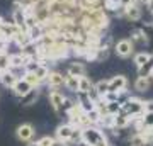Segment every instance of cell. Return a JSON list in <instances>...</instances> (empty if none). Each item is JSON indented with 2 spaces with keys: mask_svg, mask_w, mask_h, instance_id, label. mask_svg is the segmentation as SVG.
<instances>
[{
  "mask_svg": "<svg viewBox=\"0 0 153 146\" xmlns=\"http://www.w3.org/2000/svg\"><path fill=\"white\" fill-rule=\"evenodd\" d=\"M82 139L88 145H99L100 141L105 139V134L102 133V129H99L97 126H87V127H83L82 129Z\"/></svg>",
  "mask_w": 153,
  "mask_h": 146,
  "instance_id": "obj_1",
  "label": "cell"
},
{
  "mask_svg": "<svg viewBox=\"0 0 153 146\" xmlns=\"http://www.w3.org/2000/svg\"><path fill=\"white\" fill-rule=\"evenodd\" d=\"M143 102H145V100H140V99H136V97H129L124 104H123V110H126L133 119L141 117L143 112H145V105H143Z\"/></svg>",
  "mask_w": 153,
  "mask_h": 146,
  "instance_id": "obj_2",
  "label": "cell"
},
{
  "mask_svg": "<svg viewBox=\"0 0 153 146\" xmlns=\"http://www.w3.org/2000/svg\"><path fill=\"white\" fill-rule=\"evenodd\" d=\"M134 44L131 43V39H119L117 43L114 44V53L119 56V58H131L134 54Z\"/></svg>",
  "mask_w": 153,
  "mask_h": 146,
  "instance_id": "obj_3",
  "label": "cell"
},
{
  "mask_svg": "<svg viewBox=\"0 0 153 146\" xmlns=\"http://www.w3.org/2000/svg\"><path fill=\"white\" fill-rule=\"evenodd\" d=\"M34 134H36V129H34V126L29 124V122H24V124L17 126V129H16L17 139L22 141V143H29V141L34 138Z\"/></svg>",
  "mask_w": 153,
  "mask_h": 146,
  "instance_id": "obj_4",
  "label": "cell"
},
{
  "mask_svg": "<svg viewBox=\"0 0 153 146\" xmlns=\"http://www.w3.org/2000/svg\"><path fill=\"white\" fill-rule=\"evenodd\" d=\"M46 83H48L49 88H55V90H60L65 87V73H60L56 70H49V75L46 78Z\"/></svg>",
  "mask_w": 153,
  "mask_h": 146,
  "instance_id": "obj_5",
  "label": "cell"
},
{
  "mask_svg": "<svg viewBox=\"0 0 153 146\" xmlns=\"http://www.w3.org/2000/svg\"><path fill=\"white\" fill-rule=\"evenodd\" d=\"M48 99H49V104H51V107L55 109L58 114H63V100H65V95H63L60 90H55V88H51V92H49Z\"/></svg>",
  "mask_w": 153,
  "mask_h": 146,
  "instance_id": "obj_6",
  "label": "cell"
},
{
  "mask_svg": "<svg viewBox=\"0 0 153 146\" xmlns=\"http://www.w3.org/2000/svg\"><path fill=\"white\" fill-rule=\"evenodd\" d=\"M128 88V78L124 75H116L109 80V92H124Z\"/></svg>",
  "mask_w": 153,
  "mask_h": 146,
  "instance_id": "obj_7",
  "label": "cell"
},
{
  "mask_svg": "<svg viewBox=\"0 0 153 146\" xmlns=\"http://www.w3.org/2000/svg\"><path fill=\"white\" fill-rule=\"evenodd\" d=\"M12 22H14L21 31H27V24H26V10H24L22 7L14 5V10H12Z\"/></svg>",
  "mask_w": 153,
  "mask_h": 146,
  "instance_id": "obj_8",
  "label": "cell"
},
{
  "mask_svg": "<svg viewBox=\"0 0 153 146\" xmlns=\"http://www.w3.org/2000/svg\"><path fill=\"white\" fill-rule=\"evenodd\" d=\"M34 87H31V83H29L24 76H21L19 80L14 83V87H12V92H14V95H16L17 99H21L22 95H26V93L29 92V90H33Z\"/></svg>",
  "mask_w": 153,
  "mask_h": 146,
  "instance_id": "obj_9",
  "label": "cell"
},
{
  "mask_svg": "<svg viewBox=\"0 0 153 146\" xmlns=\"http://www.w3.org/2000/svg\"><path fill=\"white\" fill-rule=\"evenodd\" d=\"M143 16V9L140 4H133V5L129 7H126V10H124V19L126 21H129V22H138L140 19H141Z\"/></svg>",
  "mask_w": 153,
  "mask_h": 146,
  "instance_id": "obj_10",
  "label": "cell"
},
{
  "mask_svg": "<svg viewBox=\"0 0 153 146\" xmlns=\"http://www.w3.org/2000/svg\"><path fill=\"white\" fill-rule=\"evenodd\" d=\"M27 61H29V58H27V56H24L21 51H19V53L10 54V70L17 71V73H19V70L24 71V66H26ZM19 76H21V75H19Z\"/></svg>",
  "mask_w": 153,
  "mask_h": 146,
  "instance_id": "obj_11",
  "label": "cell"
},
{
  "mask_svg": "<svg viewBox=\"0 0 153 146\" xmlns=\"http://www.w3.org/2000/svg\"><path fill=\"white\" fill-rule=\"evenodd\" d=\"M19 78H21V76H19V73H17V71H14V70H10V68L0 73V83H2L4 87H7V88H12V87H14V83H16Z\"/></svg>",
  "mask_w": 153,
  "mask_h": 146,
  "instance_id": "obj_12",
  "label": "cell"
},
{
  "mask_svg": "<svg viewBox=\"0 0 153 146\" xmlns=\"http://www.w3.org/2000/svg\"><path fill=\"white\" fill-rule=\"evenodd\" d=\"M73 129H75L73 124H60L56 127V139L63 141V143H68L71 134H73Z\"/></svg>",
  "mask_w": 153,
  "mask_h": 146,
  "instance_id": "obj_13",
  "label": "cell"
},
{
  "mask_svg": "<svg viewBox=\"0 0 153 146\" xmlns=\"http://www.w3.org/2000/svg\"><path fill=\"white\" fill-rule=\"evenodd\" d=\"M131 43L134 44V46H146L148 43H150V39H148V36L145 34V31L143 29H133L131 31Z\"/></svg>",
  "mask_w": 153,
  "mask_h": 146,
  "instance_id": "obj_14",
  "label": "cell"
},
{
  "mask_svg": "<svg viewBox=\"0 0 153 146\" xmlns=\"http://www.w3.org/2000/svg\"><path fill=\"white\" fill-rule=\"evenodd\" d=\"M68 73H71V75H75V76H85L87 75V68H85V65L83 63H80V61H71L70 65H68Z\"/></svg>",
  "mask_w": 153,
  "mask_h": 146,
  "instance_id": "obj_15",
  "label": "cell"
},
{
  "mask_svg": "<svg viewBox=\"0 0 153 146\" xmlns=\"http://www.w3.org/2000/svg\"><path fill=\"white\" fill-rule=\"evenodd\" d=\"M150 87H152V78L150 76H136V80H134V90L143 93V92H148Z\"/></svg>",
  "mask_w": 153,
  "mask_h": 146,
  "instance_id": "obj_16",
  "label": "cell"
},
{
  "mask_svg": "<svg viewBox=\"0 0 153 146\" xmlns=\"http://www.w3.org/2000/svg\"><path fill=\"white\" fill-rule=\"evenodd\" d=\"M65 88L70 90V92H73V93L78 92V76L71 75V73L66 71L65 73Z\"/></svg>",
  "mask_w": 153,
  "mask_h": 146,
  "instance_id": "obj_17",
  "label": "cell"
},
{
  "mask_svg": "<svg viewBox=\"0 0 153 146\" xmlns=\"http://www.w3.org/2000/svg\"><path fill=\"white\" fill-rule=\"evenodd\" d=\"M39 97V92H38V88H33V90H29L26 95H22L19 100H21L22 105H33V104H36V100H38Z\"/></svg>",
  "mask_w": 153,
  "mask_h": 146,
  "instance_id": "obj_18",
  "label": "cell"
},
{
  "mask_svg": "<svg viewBox=\"0 0 153 146\" xmlns=\"http://www.w3.org/2000/svg\"><path fill=\"white\" fill-rule=\"evenodd\" d=\"M150 58H152V53H146V51H140V53H134V54H133V61H134L136 68L143 66L148 60H150Z\"/></svg>",
  "mask_w": 153,
  "mask_h": 146,
  "instance_id": "obj_19",
  "label": "cell"
},
{
  "mask_svg": "<svg viewBox=\"0 0 153 146\" xmlns=\"http://www.w3.org/2000/svg\"><path fill=\"white\" fill-rule=\"evenodd\" d=\"M92 88H94V83H92V80H90L87 75H85V76H80V78H78V92L88 93L90 90H92Z\"/></svg>",
  "mask_w": 153,
  "mask_h": 146,
  "instance_id": "obj_20",
  "label": "cell"
},
{
  "mask_svg": "<svg viewBox=\"0 0 153 146\" xmlns=\"http://www.w3.org/2000/svg\"><path fill=\"white\" fill-rule=\"evenodd\" d=\"M128 143H129V146H148L146 139L143 138L141 133H134V134H131L129 138H128Z\"/></svg>",
  "mask_w": 153,
  "mask_h": 146,
  "instance_id": "obj_21",
  "label": "cell"
},
{
  "mask_svg": "<svg viewBox=\"0 0 153 146\" xmlns=\"http://www.w3.org/2000/svg\"><path fill=\"white\" fill-rule=\"evenodd\" d=\"M152 70H153V53H152V58H150L143 66L138 68V76H150Z\"/></svg>",
  "mask_w": 153,
  "mask_h": 146,
  "instance_id": "obj_22",
  "label": "cell"
},
{
  "mask_svg": "<svg viewBox=\"0 0 153 146\" xmlns=\"http://www.w3.org/2000/svg\"><path fill=\"white\" fill-rule=\"evenodd\" d=\"M105 110H107V114H112V116H116L117 112H121V110H123V104H121L119 100L105 102Z\"/></svg>",
  "mask_w": 153,
  "mask_h": 146,
  "instance_id": "obj_23",
  "label": "cell"
},
{
  "mask_svg": "<svg viewBox=\"0 0 153 146\" xmlns=\"http://www.w3.org/2000/svg\"><path fill=\"white\" fill-rule=\"evenodd\" d=\"M94 88L97 90V93L100 97H104L105 93L109 92V80H100L97 83H94Z\"/></svg>",
  "mask_w": 153,
  "mask_h": 146,
  "instance_id": "obj_24",
  "label": "cell"
},
{
  "mask_svg": "<svg viewBox=\"0 0 153 146\" xmlns=\"http://www.w3.org/2000/svg\"><path fill=\"white\" fill-rule=\"evenodd\" d=\"M87 117H88V121H90V124L92 126H97L99 121H100V117H102V114L99 112L97 107H94V109H90V110L87 112Z\"/></svg>",
  "mask_w": 153,
  "mask_h": 146,
  "instance_id": "obj_25",
  "label": "cell"
},
{
  "mask_svg": "<svg viewBox=\"0 0 153 146\" xmlns=\"http://www.w3.org/2000/svg\"><path fill=\"white\" fill-rule=\"evenodd\" d=\"M9 68H10V54L4 51V53H0V73L9 70Z\"/></svg>",
  "mask_w": 153,
  "mask_h": 146,
  "instance_id": "obj_26",
  "label": "cell"
},
{
  "mask_svg": "<svg viewBox=\"0 0 153 146\" xmlns=\"http://www.w3.org/2000/svg\"><path fill=\"white\" fill-rule=\"evenodd\" d=\"M99 124L102 126V127H105V129H112V127H114V116H112V114L102 116L100 121H99Z\"/></svg>",
  "mask_w": 153,
  "mask_h": 146,
  "instance_id": "obj_27",
  "label": "cell"
},
{
  "mask_svg": "<svg viewBox=\"0 0 153 146\" xmlns=\"http://www.w3.org/2000/svg\"><path fill=\"white\" fill-rule=\"evenodd\" d=\"M22 76H24V78L31 83V87H34V88H38V87L43 83V82L36 76V73H33V71H24V75H22Z\"/></svg>",
  "mask_w": 153,
  "mask_h": 146,
  "instance_id": "obj_28",
  "label": "cell"
},
{
  "mask_svg": "<svg viewBox=\"0 0 153 146\" xmlns=\"http://www.w3.org/2000/svg\"><path fill=\"white\" fill-rule=\"evenodd\" d=\"M33 73H36V76H38L39 80L44 83V82H46V78H48V75H49V68L44 65V63H41V65L38 66V70L33 71Z\"/></svg>",
  "mask_w": 153,
  "mask_h": 146,
  "instance_id": "obj_29",
  "label": "cell"
},
{
  "mask_svg": "<svg viewBox=\"0 0 153 146\" xmlns=\"http://www.w3.org/2000/svg\"><path fill=\"white\" fill-rule=\"evenodd\" d=\"M141 122L146 129H153V112H143Z\"/></svg>",
  "mask_w": 153,
  "mask_h": 146,
  "instance_id": "obj_30",
  "label": "cell"
},
{
  "mask_svg": "<svg viewBox=\"0 0 153 146\" xmlns=\"http://www.w3.org/2000/svg\"><path fill=\"white\" fill-rule=\"evenodd\" d=\"M38 145L39 146H56L58 145V139L51 138V136H43L41 139H38Z\"/></svg>",
  "mask_w": 153,
  "mask_h": 146,
  "instance_id": "obj_31",
  "label": "cell"
},
{
  "mask_svg": "<svg viewBox=\"0 0 153 146\" xmlns=\"http://www.w3.org/2000/svg\"><path fill=\"white\" fill-rule=\"evenodd\" d=\"M133 4H138V2L136 0H119V7H123V9L133 5Z\"/></svg>",
  "mask_w": 153,
  "mask_h": 146,
  "instance_id": "obj_32",
  "label": "cell"
},
{
  "mask_svg": "<svg viewBox=\"0 0 153 146\" xmlns=\"http://www.w3.org/2000/svg\"><path fill=\"white\" fill-rule=\"evenodd\" d=\"M143 105H145V112H153V99L152 100H145Z\"/></svg>",
  "mask_w": 153,
  "mask_h": 146,
  "instance_id": "obj_33",
  "label": "cell"
},
{
  "mask_svg": "<svg viewBox=\"0 0 153 146\" xmlns=\"http://www.w3.org/2000/svg\"><path fill=\"white\" fill-rule=\"evenodd\" d=\"M75 146H92V145H88V143H85V141L82 139V141H78V143H76Z\"/></svg>",
  "mask_w": 153,
  "mask_h": 146,
  "instance_id": "obj_34",
  "label": "cell"
},
{
  "mask_svg": "<svg viewBox=\"0 0 153 146\" xmlns=\"http://www.w3.org/2000/svg\"><path fill=\"white\" fill-rule=\"evenodd\" d=\"M136 2L140 5H148V4H150V0H136Z\"/></svg>",
  "mask_w": 153,
  "mask_h": 146,
  "instance_id": "obj_35",
  "label": "cell"
},
{
  "mask_svg": "<svg viewBox=\"0 0 153 146\" xmlns=\"http://www.w3.org/2000/svg\"><path fill=\"white\" fill-rule=\"evenodd\" d=\"M95 146H111L109 143H107V139H104V141H100L99 145H95Z\"/></svg>",
  "mask_w": 153,
  "mask_h": 146,
  "instance_id": "obj_36",
  "label": "cell"
},
{
  "mask_svg": "<svg viewBox=\"0 0 153 146\" xmlns=\"http://www.w3.org/2000/svg\"><path fill=\"white\" fill-rule=\"evenodd\" d=\"M148 9H150V10H153V0H150V4H148Z\"/></svg>",
  "mask_w": 153,
  "mask_h": 146,
  "instance_id": "obj_37",
  "label": "cell"
},
{
  "mask_svg": "<svg viewBox=\"0 0 153 146\" xmlns=\"http://www.w3.org/2000/svg\"><path fill=\"white\" fill-rule=\"evenodd\" d=\"M56 146H68V143H63V141H58V145Z\"/></svg>",
  "mask_w": 153,
  "mask_h": 146,
  "instance_id": "obj_38",
  "label": "cell"
},
{
  "mask_svg": "<svg viewBox=\"0 0 153 146\" xmlns=\"http://www.w3.org/2000/svg\"><path fill=\"white\" fill-rule=\"evenodd\" d=\"M29 146H39V145H38V141H36V143H31Z\"/></svg>",
  "mask_w": 153,
  "mask_h": 146,
  "instance_id": "obj_39",
  "label": "cell"
},
{
  "mask_svg": "<svg viewBox=\"0 0 153 146\" xmlns=\"http://www.w3.org/2000/svg\"><path fill=\"white\" fill-rule=\"evenodd\" d=\"M150 78H152V83H153V70H152V73H150Z\"/></svg>",
  "mask_w": 153,
  "mask_h": 146,
  "instance_id": "obj_40",
  "label": "cell"
},
{
  "mask_svg": "<svg viewBox=\"0 0 153 146\" xmlns=\"http://www.w3.org/2000/svg\"><path fill=\"white\" fill-rule=\"evenodd\" d=\"M150 12H152V19H153V10H150Z\"/></svg>",
  "mask_w": 153,
  "mask_h": 146,
  "instance_id": "obj_41",
  "label": "cell"
}]
</instances>
